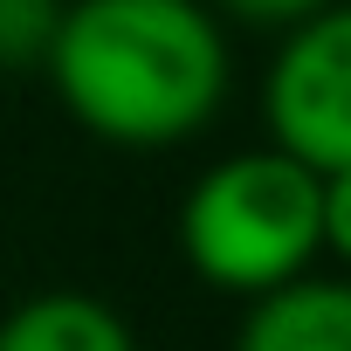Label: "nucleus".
I'll return each mask as SVG.
<instances>
[{
    "label": "nucleus",
    "mask_w": 351,
    "mask_h": 351,
    "mask_svg": "<svg viewBox=\"0 0 351 351\" xmlns=\"http://www.w3.org/2000/svg\"><path fill=\"white\" fill-rule=\"evenodd\" d=\"M317 234V172L269 152H234L207 165L180 200V255L200 282L228 296H276L310 276Z\"/></svg>",
    "instance_id": "2"
},
{
    "label": "nucleus",
    "mask_w": 351,
    "mask_h": 351,
    "mask_svg": "<svg viewBox=\"0 0 351 351\" xmlns=\"http://www.w3.org/2000/svg\"><path fill=\"white\" fill-rule=\"evenodd\" d=\"M317 234H324V248L351 269V165L317 180Z\"/></svg>",
    "instance_id": "7"
},
{
    "label": "nucleus",
    "mask_w": 351,
    "mask_h": 351,
    "mask_svg": "<svg viewBox=\"0 0 351 351\" xmlns=\"http://www.w3.org/2000/svg\"><path fill=\"white\" fill-rule=\"evenodd\" d=\"M69 0H0V69H35L49 62V42L62 28Z\"/></svg>",
    "instance_id": "6"
},
{
    "label": "nucleus",
    "mask_w": 351,
    "mask_h": 351,
    "mask_svg": "<svg viewBox=\"0 0 351 351\" xmlns=\"http://www.w3.org/2000/svg\"><path fill=\"white\" fill-rule=\"evenodd\" d=\"M0 351H138V337L104 296L42 289L0 317Z\"/></svg>",
    "instance_id": "5"
},
{
    "label": "nucleus",
    "mask_w": 351,
    "mask_h": 351,
    "mask_svg": "<svg viewBox=\"0 0 351 351\" xmlns=\"http://www.w3.org/2000/svg\"><path fill=\"white\" fill-rule=\"evenodd\" d=\"M262 117L269 145L317 180L351 165V0H330L282 35L262 76Z\"/></svg>",
    "instance_id": "3"
},
{
    "label": "nucleus",
    "mask_w": 351,
    "mask_h": 351,
    "mask_svg": "<svg viewBox=\"0 0 351 351\" xmlns=\"http://www.w3.org/2000/svg\"><path fill=\"white\" fill-rule=\"evenodd\" d=\"M42 69L90 138L138 152L214 124L234 76L200 0H69Z\"/></svg>",
    "instance_id": "1"
},
{
    "label": "nucleus",
    "mask_w": 351,
    "mask_h": 351,
    "mask_svg": "<svg viewBox=\"0 0 351 351\" xmlns=\"http://www.w3.org/2000/svg\"><path fill=\"white\" fill-rule=\"evenodd\" d=\"M221 8L241 14V21H255V28H296V21L324 14L330 0H221Z\"/></svg>",
    "instance_id": "8"
},
{
    "label": "nucleus",
    "mask_w": 351,
    "mask_h": 351,
    "mask_svg": "<svg viewBox=\"0 0 351 351\" xmlns=\"http://www.w3.org/2000/svg\"><path fill=\"white\" fill-rule=\"evenodd\" d=\"M234 351H351V276H303L248 303Z\"/></svg>",
    "instance_id": "4"
}]
</instances>
